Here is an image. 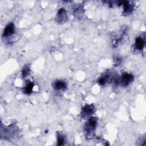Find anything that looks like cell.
<instances>
[{
    "label": "cell",
    "mask_w": 146,
    "mask_h": 146,
    "mask_svg": "<svg viewBox=\"0 0 146 146\" xmlns=\"http://www.w3.org/2000/svg\"><path fill=\"white\" fill-rule=\"evenodd\" d=\"M52 87L55 90H56V91L63 90L66 88L67 84L64 81L59 80H56L53 83Z\"/></svg>",
    "instance_id": "52a82bcc"
},
{
    "label": "cell",
    "mask_w": 146,
    "mask_h": 146,
    "mask_svg": "<svg viewBox=\"0 0 146 146\" xmlns=\"http://www.w3.org/2000/svg\"><path fill=\"white\" fill-rule=\"evenodd\" d=\"M56 21L58 23H64L67 20V15L64 9H60L56 15Z\"/></svg>",
    "instance_id": "5b68a950"
},
{
    "label": "cell",
    "mask_w": 146,
    "mask_h": 146,
    "mask_svg": "<svg viewBox=\"0 0 146 146\" xmlns=\"http://www.w3.org/2000/svg\"><path fill=\"white\" fill-rule=\"evenodd\" d=\"M65 141V139L64 136L61 133H58L57 135V145H63Z\"/></svg>",
    "instance_id": "8fae6325"
},
{
    "label": "cell",
    "mask_w": 146,
    "mask_h": 146,
    "mask_svg": "<svg viewBox=\"0 0 146 146\" xmlns=\"http://www.w3.org/2000/svg\"><path fill=\"white\" fill-rule=\"evenodd\" d=\"M95 111V107L93 104H86L82 108V117L85 118L92 114Z\"/></svg>",
    "instance_id": "3957f363"
},
{
    "label": "cell",
    "mask_w": 146,
    "mask_h": 146,
    "mask_svg": "<svg viewBox=\"0 0 146 146\" xmlns=\"http://www.w3.org/2000/svg\"><path fill=\"white\" fill-rule=\"evenodd\" d=\"M97 124H98V119L96 117L92 116L88 119L84 127L85 132L87 134L86 136L88 137H92L94 133L95 128L96 127Z\"/></svg>",
    "instance_id": "6da1fadb"
},
{
    "label": "cell",
    "mask_w": 146,
    "mask_h": 146,
    "mask_svg": "<svg viewBox=\"0 0 146 146\" xmlns=\"http://www.w3.org/2000/svg\"><path fill=\"white\" fill-rule=\"evenodd\" d=\"M22 77L25 78L26 77L30 72V68L27 66H26L23 67V70H22Z\"/></svg>",
    "instance_id": "7c38bea8"
},
{
    "label": "cell",
    "mask_w": 146,
    "mask_h": 146,
    "mask_svg": "<svg viewBox=\"0 0 146 146\" xmlns=\"http://www.w3.org/2000/svg\"><path fill=\"white\" fill-rule=\"evenodd\" d=\"M120 5L123 6V13L125 14H131L133 9V4L131 1H121L120 2Z\"/></svg>",
    "instance_id": "8992f818"
},
{
    "label": "cell",
    "mask_w": 146,
    "mask_h": 146,
    "mask_svg": "<svg viewBox=\"0 0 146 146\" xmlns=\"http://www.w3.org/2000/svg\"><path fill=\"white\" fill-rule=\"evenodd\" d=\"M34 87V83L32 82H29L27 83L23 89V92L26 95H30L33 92V89Z\"/></svg>",
    "instance_id": "30bf717a"
},
{
    "label": "cell",
    "mask_w": 146,
    "mask_h": 146,
    "mask_svg": "<svg viewBox=\"0 0 146 146\" xmlns=\"http://www.w3.org/2000/svg\"><path fill=\"white\" fill-rule=\"evenodd\" d=\"M145 45V40L144 39L140 36L136 38L135 43V48L138 50H142L144 48Z\"/></svg>",
    "instance_id": "9c48e42d"
},
{
    "label": "cell",
    "mask_w": 146,
    "mask_h": 146,
    "mask_svg": "<svg viewBox=\"0 0 146 146\" xmlns=\"http://www.w3.org/2000/svg\"><path fill=\"white\" fill-rule=\"evenodd\" d=\"M110 79H112L110 74H105L101 76L100 77H99V78L98 80V83L101 86H104L109 82Z\"/></svg>",
    "instance_id": "ba28073f"
},
{
    "label": "cell",
    "mask_w": 146,
    "mask_h": 146,
    "mask_svg": "<svg viewBox=\"0 0 146 146\" xmlns=\"http://www.w3.org/2000/svg\"><path fill=\"white\" fill-rule=\"evenodd\" d=\"M15 31V25L13 22L9 23L6 27H5L3 34H2V36L3 37H8L9 36L12 35L14 34Z\"/></svg>",
    "instance_id": "277c9868"
},
{
    "label": "cell",
    "mask_w": 146,
    "mask_h": 146,
    "mask_svg": "<svg viewBox=\"0 0 146 146\" xmlns=\"http://www.w3.org/2000/svg\"><path fill=\"white\" fill-rule=\"evenodd\" d=\"M133 75L132 74L129 73H124L120 79V82L122 86L126 87L133 82Z\"/></svg>",
    "instance_id": "7a4b0ae2"
}]
</instances>
